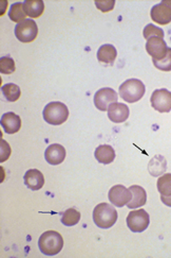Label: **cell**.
Returning a JSON list of instances; mask_svg holds the SVG:
<instances>
[{"label": "cell", "mask_w": 171, "mask_h": 258, "mask_svg": "<svg viewBox=\"0 0 171 258\" xmlns=\"http://www.w3.org/2000/svg\"><path fill=\"white\" fill-rule=\"evenodd\" d=\"M117 56L116 48L111 44H105L100 46L97 50V59L103 64L112 65Z\"/></svg>", "instance_id": "cell-18"}, {"label": "cell", "mask_w": 171, "mask_h": 258, "mask_svg": "<svg viewBox=\"0 0 171 258\" xmlns=\"http://www.w3.org/2000/svg\"><path fill=\"white\" fill-rule=\"evenodd\" d=\"M26 12L24 9V3H15L10 8L9 11V17L12 22H15L17 24L26 21Z\"/></svg>", "instance_id": "cell-22"}, {"label": "cell", "mask_w": 171, "mask_h": 258, "mask_svg": "<svg viewBox=\"0 0 171 258\" xmlns=\"http://www.w3.org/2000/svg\"><path fill=\"white\" fill-rule=\"evenodd\" d=\"M46 122L52 125H60L69 118V110L66 104L59 101L50 102L46 105L43 112Z\"/></svg>", "instance_id": "cell-4"}, {"label": "cell", "mask_w": 171, "mask_h": 258, "mask_svg": "<svg viewBox=\"0 0 171 258\" xmlns=\"http://www.w3.org/2000/svg\"><path fill=\"white\" fill-rule=\"evenodd\" d=\"M117 98L118 96L113 88H100L94 95V105L97 110L105 112L108 111L109 106L112 103L117 102Z\"/></svg>", "instance_id": "cell-8"}, {"label": "cell", "mask_w": 171, "mask_h": 258, "mask_svg": "<svg viewBox=\"0 0 171 258\" xmlns=\"http://www.w3.org/2000/svg\"><path fill=\"white\" fill-rule=\"evenodd\" d=\"M150 102L158 113H169L171 111V92L166 88L155 89L150 98Z\"/></svg>", "instance_id": "cell-7"}, {"label": "cell", "mask_w": 171, "mask_h": 258, "mask_svg": "<svg viewBox=\"0 0 171 258\" xmlns=\"http://www.w3.org/2000/svg\"><path fill=\"white\" fill-rule=\"evenodd\" d=\"M130 191L132 194V198L130 202L127 204V207L129 210H134V208L142 207L147 202V194L143 187L138 185H132L129 188Z\"/></svg>", "instance_id": "cell-16"}, {"label": "cell", "mask_w": 171, "mask_h": 258, "mask_svg": "<svg viewBox=\"0 0 171 258\" xmlns=\"http://www.w3.org/2000/svg\"><path fill=\"white\" fill-rule=\"evenodd\" d=\"M0 123H2L4 131L7 134H15L20 130V127H22V119H20V117L15 113L9 112L2 116Z\"/></svg>", "instance_id": "cell-14"}, {"label": "cell", "mask_w": 171, "mask_h": 258, "mask_svg": "<svg viewBox=\"0 0 171 258\" xmlns=\"http://www.w3.org/2000/svg\"><path fill=\"white\" fill-rule=\"evenodd\" d=\"M24 9L29 17L38 18L45 11V4L43 0H26L24 3Z\"/></svg>", "instance_id": "cell-19"}, {"label": "cell", "mask_w": 171, "mask_h": 258, "mask_svg": "<svg viewBox=\"0 0 171 258\" xmlns=\"http://www.w3.org/2000/svg\"><path fill=\"white\" fill-rule=\"evenodd\" d=\"M2 93L9 102H16L22 96L20 87L14 83H8L2 87Z\"/></svg>", "instance_id": "cell-21"}, {"label": "cell", "mask_w": 171, "mask_h": 258, "mask_svg": "<svg viewBox=\"0 0 171 258\" xmlns=\"http://www.w3.org/2000/svg\"><path fill=\"white\" fill-rule=\"evenodd\" d=\"M153 65L155 68L159 69L162 72H171V48H168V51L166 56L160 59V61H155V59H152Z\"/></svg>", "instance_id": "cell-27"}, {"label": "cell", "mask_w": 171, "mask_h": 258, "mask_svg": "<svg viewBox=\"0 0 171 258\" xmlns=\"http://www.w3.org/2000/svg\"><path fill=\"white\" fill-rule=\"evenodd\" d=\"M146 87L138 79H129L119 86V96L128 103L140 100L145 95Z\"/></svg>", "instance_id": "cell-3"}, {"label": "cell", "mask_w": 171, "mask_h": 258, "mask_svg": "<svg viewBox=\"0 0 171 258\" xmlns=\"http://www.w3.org/2000/svg\"><path fill=\"white\" fill-rule=\"evenodd\" d=\"M126 221L130 231L133 233H142L149 226L150 217L145 210H138L130 212Z\"/></svg>", "instance_id": "cell-6"}, {"label": "cell", "mask_w": 171, "mask_h": 258, "mask_svg": "<svg viewBox=\"0 0 171 258\" xmlns=\"http://www.w3.org/2000/svg\"><path fill=\"white\" fill-rule=\"evenodd\" d=\"M157 190L160 196H171V173H166L157 180Z\"/></svg>", "instance_id": "cell-24"}, {"label": "cell", "mask_w": 171, "mask_h": 258, "mask_svg": "<svg viewBox=\"0 0 171 258\" xmlns=\"http://www.w3.org/2000/svg\"><path fill=\"white\" fill-rule=\"evenodd\" d=\"M109 201L116 207H123L127 205L132 198V194L130 189L126 188L124 185H115L108 194Z\"/></svg>", "instance_id": "cell-11"}, {"label": "cell", "mask_w": 171, "mask_h": 258, "mask_svg": "<svg viewBox=\"0 0 171 258\" xmlns=\"http://www.w3.org/2000/svg\"><path fill=\"white\" fill-rule=\"evenodd\" d=\"M96 161L100 164L109 165L115 160V151L114 149L109 145H100L96 148L94 152Z\"/></svg>", "instance_id": "cell-17"}, {"label": "cell", "mask_w": 171, "mask_h": 258, "mask_svg": "<svg viewBox=\"0 0 171 258\" xmlns=\"http://www.w3.org/2000/svg\"><path fill=\"white\" fill-rule=\"evenodd\" d=\"M95 6L97 9H99L100 11L106 13V12H110L111 10H113L114 6H115V2L114 0H102V2H95Z\"/></svg>", "instance_id": "cell-28"}, {"label": "cell", "mask_w": 171, "mask_h": 258, "mask_svg": "<svg viewBox=\"0 0 171 258\" xmlns=\"http://www.w3.org/2000/svg\"><path fill=\"white\" fill-rule=\"evenodd\" d=\"M15 62L12 57L3 56L0 58V73L4 75H11L15 72Z\"/></svg>", "instance_id": "cell-25"}, {"label": "cell", "mask_w": 171, "mask_h": 258, "mask_svg": "<svg viewBox=\"0 0 171 258\" xmlns=\"http://www.w3.org/2000/svg\"><path fill=\"white\" fill-rule=\"evenodd\" d=\"M38 34V27L33 19H26L15 27V35L22 43H31L35 41Z\"/></svg>", "instance_id": "cell-5"}, {"label": "cell", "mask_w": 171, "mask_h": 258, "mask_svg": "<svg viewBox=\"0 0 171 258\" xmlns=\"http://www.w3.org/2000/svg\"><path fill=\"white\" fill-rule=\"evenodd\" d=\"M129 107L124 103H112L108 108V117L114 123L125 122L129 118Z\"/></svg>", "instance_id": "cell-13"}, {"label": "cell", "mask_w": 171, "mask_h": 258, "mask_svg": "<svg viewBox=\"0 0 171 258\" xmlns=\"http://www.w3.org/2000/svg\"><path fill=\"white\" fill-rule=\"evenodd\" d=\"M150 16L158 25H168L171 23V0H163L153 6Z\"/></svg>", "instance_id": "cell-9"}, {"label": "cell", "mask_w": 171, "mask_h": 258, "mask_svg": "<svg viewBox=\"0 0 171 258\" xmlns=\"http://www.w3.org/2000/svg\"><path fill=\"white\" fill-rule=\"evenodd\" d=\"M24 181L26 186L31 190L42 189L45 185V176L37 169H30L26 172L24 176Z\"/></svg>", "instance_id": "cell-15"}, {"label": "cell", "mask_w": 171, "mask_h": 258, "mask_svg": "<svg viewBox=\"0 0 171 258\" xmlns=\"http://www.w3.org/2000/svg\"><path fill=\"white\" fill-rule=\"evenodd\" d=\"M143 35L144 37L147 39L157 36V37H162L164 38V31L159 27H156L152 24H149L144 28V31H143Z\"/></svg>", "instance_id": "cell-26"}, {"label": "cell", "mask_w": 171, "mask_h": 258, "mask_svg": "<svg viewBox=\"0 0 171 258\" xmlns=\"http://www.w3.org/2000/svg\"><path fill=\"white\" fill-rule=\"evenodd\" d=\"M80 220V213L76 211L75 208H69L62 217V223L66 226L76 225Z\"/></svg>", "instance_id": "cell-23"}, {"label": "cell", "mask_w": 171, "mask_h": 258, "mask_svg": "<svg viewBox=\"0 0 171 258\" xmlns=\"http://www.w3.org/2000/svg\"><path fill=\"white\" fill-rule=\"evenodd\" d=\"M146 51L149 55L152 56V59L160 61L163 59L168 51V47L164 38L162 37H151L146 43Z\"/></svg>", "instance_id": "cell-10"}, {"label": "cell", "mask_w": 171, "mask_h": 258, "mask_svg": "<svg viewBox=\"0 0 171 258\" xmlns=\"http://www.w3.org/2000/svg\"><path fill=\"white\" fill-rule=\"evenodd\" d=\"M45 158L50 165L56 166L62 164L66 158V149L59 144L50 145L46 149Z\"/></svg>", "instance_id": "cell-12"}, {"label": "cell", "mask_w": 171, "mask_h": 258, "mask_svg": "<svg viewBox=\"0 0 171 258\" xmlns=\"http://www.w3.org/2000/svg\"><path fill=\"white\" fill-rule=\"evenodd\" d=\"M38 246L40 252L47 256L57 255L63 250V236L56 231H47L39 237Z\"/></svg>", "instance_id": "cell-1"}, {"label": "cell", "mask_w": 171, "mask_h": 258, "mask_svg": "<svg viewBox=\"0 0 171 258\" xmlns=\"http://www.w3.org/2000/svg\"><path fill=\"white\" fill-rule=\"evenodd\" d=\"M114 205L99 203L93 211V221L100 229H110L117 221V212Z\"/></svg>", "instance_id": "cell-2"}, {"label": "cell", "mask_w": 171, "mask_h": 258, "mask_svg": "<svg viewBox=\"0 0 171 258\" xmlns=\"http://www.w3.org/2000/svg\"><path fill=\"white\" fill-rule=\"evenodd\" d=\"M167 170V161L162 155H155L148 164V171L152 176H159Z\"/></svg>", "instance_id": "cell-20"}, {"label": "cell", "mask_w": 171, "mask_h": 258, "mask_svg": "<svg viewBox=\"0 0 171 258\" xmlns=\"http://www.w3.org/2000/svg\"><path fill=\"white\" fill-rule=\"evenodd\" d=\"M0 153H2L0 154V156H2L0 157V162L2 163L6 162L10 155H11V148H10V145L4 140H2V152Z\"/></svg>", "instance_id": "cell-29"}, {"label": "cell", "mask_w": 171, "mask_h": 258, "mask_svg": "<svg viewBox=\"0 0 171 258\" xmlns=\"http://www.w3.org/2000/svg\"><path fill=\"white\" fill-rule=\"evenodd\" d=\"M160 201L166 206L171 207V196H160Z\"/></svg>", "instance_id": "cell-30"}]
</instances>
